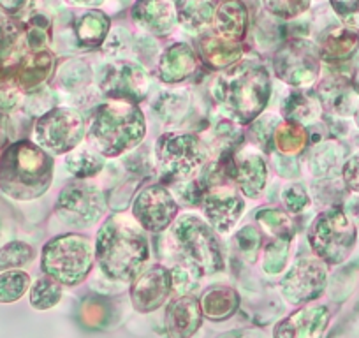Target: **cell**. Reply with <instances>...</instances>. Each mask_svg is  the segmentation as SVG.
I'll use <instances>...</instances> for the list:
<instances>
[{
    "instance_id": "cell-1",
    "label": "cell",
    "mask_w": 359,
    "mask_h": 338,
    "mask_svg": "<svg viewBox=\"0 0 359 338\" xmlns=\"http://www.w3.org/2000/svg\"><path fill=\"white\" fill-rule=\"evenodd\" d=\"M94 247L99 268L115 282L133 280L150 257L144 229L122 213L111 215L99 227Z\"/></svg>"
},
{
    "instance_id": "cell-2",
    "label": "cell",
    "mask_w": 359,
    "mask_h": 338,
    "mask_svg": "<svg viewBox=\"0 0 359 338\" xmlns=\"http://www.w3.org/2000/svg\"><path fill=\"white\" fill-rule=\"evenodd\" d=\"M212 95L233 122L250 123L268 106L271 81L261 64L240 60L217 76Z\"/></svg>"
},
{
    "instance_id": "cell-3",
    "label": "cell",
    "mask_w": 359,
    "mask_h": 338,
    "mask_svg": "<svg viewBox=\"0 0 359 338\" xmlns=\"http://www.w3.org/2000/svg\"><path fill=\"white\" fill-rule=\"evenodd\" d=\"M55 162L34 141H16L0 154V191L16 201L41 198L53 182Z\"/></svg>"
},
{
    "instance_id": "cell-4",
    "label": "cell",
    "mask_w": 359,
    "mask_h": 338,
    "mask_svg": "<svg viewBox=\"0 0 359 338\" xmlns=\"http://www.w3.org/2000/svg\"><path fill=\"white\" fill-rule=\"evenodd\" d=\"M86 136L102 157L116 158L141 144L147 136V120L137 104L108 99L95 108Z\"/></svg>"
},
{
    "instance_id": "cell-5",
    "label": "cell",
    "mask_w": 359,
    "mask_h": 338,
    "mask_svg": "<svg viewBox=\"0 0 359 338\" xmlns=\"http://www.w3.org/2000/svg\"><path fill=\"white\" fill-rule=\"evenodd\" d=\"M95 247L81 234H62L43 248L41 266L44 275L62 285H78L94 268Z\"/></svg>"
},
{
    "instance_id": "cell-6",
    "label": "cell",
    "mask_w": 359,
    "mask_h": 338,
    "mask_svg": "<svg viewBox=\"0 0 359 338\" xmlns=\"http://www.w3.org/2000/svg\"><path fill=\"white\" fill-rule=\"evenodd\" d=\"M172 238L180 254L199 273L212 275L224 268V250L217 231L198 215L185 213L176 217Z\"/></svg>"
},
{
    "instance_id": "cell-7",
    "label": "cell",
    "mask_w": 359,
    "mask_h": 338,
    "mask_svg": "<svg viewBox=\"0 0 359 338\" xmlns=\"http://www.w3.org/2000/svg\"><path fill=\"white\" fill-rule=\"evenodd\" d=\"M155 161L175 184L189 180L208 161V147L192 133H168L155 144Z\"/></svg>"
},
{
    "instance_id": "cell-8",
    "label": "cell",
    "mask_w": 359,
    "mask_h": 338,
    "mask_svg": "<svg viewBox=\"0 0 359 338\" xmlns=\"http://www.w3.org/2000/svg\"><path fill=\"white\" fill-rule=\"evenodd\" d=\"M358 231L347 213L331 208L320 213L309 229V243L317 257L327 264H340L351 256Z\"/></svg>"
},
{
    "instance_id": "cell-9",
    "label": "cell",
    "mask_w": 359,
    "mask_h": 338,
    "mask_svg": "<svg viewBox=\"0 0 359 338\" xmlns=\"http://www.w3.org/2000/svg\"><path fill=\"white\" fill-rule=\"evenodd\" d=\"M85 137V120L72 108H53L37 119L34 143L50 155H64L79 147Z\"/></svg>"
},
{
    "instance_id": "cell-10",
    "label": "cell",
    "mask_w": 359,
    "mask_h": 338,
    "mask_svg": "<svg viewBox=\"0 0 359 338\" xmlns=\"http://www.w3.org/2000/svg\"><path fill=\"white\" fill-rule=\"evenodd\" d=\"M275 74L285 85L294 88H309L319 79L320 53L312 41L292 39L280 44L273 58Z\"/></svg>"
},
{
    "instance_id": "cell-11",
    "label": "cell",
    "mask_w": 359,
    "mask_h": 338,
    "mask_svg": "<svg viewBox=\"0 0 359 338\" xmlns=\"http://www.w3.org/2000/svg\"><path fill=\"white\" fill-rule=\"evenodd\" d=\"M108 208L104 192L85 180L72 182L60 191L55 213L64 224L72 227H92L101 220Z\"/></svg>"
},
{
    "instance_id": "cell-12",
    "label": "cell",
    "mask_w": 359,
    "mask_h": 338,
    "mask_svg": "<svg viewBox=\"0 0 359 338\" xmlns=\"http://www.w3.org/2000/svg\"><path fill=\"white\" fill-rule=\"evenodd\" d=\"M97 87L111 101L137 104L150 92V74L143 65L130 60H113L99 71Z\"/></svg>"
},
{
    "instance_id": "cell-13",
    "label": "cell",
    "mask_w": 359,
    "mask_h": 338,
    "mask_svg": "<svg viewBox=\"0 0 359 338\" xmlns=\"http://www.w3.org/2000/svg\"><path fill=\"white\" fill-rule=\"evenodd\" d=\"M133 217L144 231L162 233L178 217V201L164 185H148L134 199Z\"/></svg>"
},
{
    "instance_id": "cell-14",
    "label": "cell",
    "mask_w": 359,
    "mask_h": 338,
    "mask_svg": "<svg viewBox=\"0 0 359 338\" xmlns=\"http://www.w3.org/2000/svg\"><path fill=\"white\" fill-rule=\"evenodd\" d=\"M226 173L233 180L245 198H257L268 182V164L261 150L250 144H243L224 158Z\"/></svg>"
},
{
    "instance_id": "cell-15",
    "label": "cell",
    "mask_w": 359,
    "mask_h": 338,
    "mask_svg": "<svg viewBox=\"0 0 359 338\" xmlns=\"http://www.w3.org/2000/svg\"><path fill=\"white\" fill-rule=\"evenodd\" d=\"M203 210L210 226L220 234L234 229L245 210V201L227 184L213 185L203 196Z\"/></svg>"
},
{
    "instance_id": "cell-16",
    "label": "cell",
    "mask_w": 359,
    "mask_h": 338,
    "mask_svg": "<svg viewBox=\"0 0 359 338\" xmlns=\"http://www.w3.org/2000/svg\"><path fill=\"white\" fill-rule=\"evenodd\" d=\"M172 289L171 271L165 270L161 264L143 268L130 285V299L133 306L141 313L154 312L161 309L168 299Z\"/></svg>"
},
{
    "instance_id": "cell-17",
    "label": "cell",
    "mask_w": 359,
    "mask_h": 338,
    "mask_svg": "<svg viewBox=\"0 0 359 338\" xmlns=\"http://www.w3.org/2000/svg\"><path fill=\"white\" fill-rule=\"evenodd\" d=\"M326 285V268L320 259H299L282 280V292L291 303L316 299Z\"/></svg>"
},
{
    "instance_id": "cell-18",
    "label": "cell",
    "mask_w": 359,
    "mask_h": 338,
    "mask_svg": "<svg viewBox=\"0 0 359 338\" xmlns=\"http://www.w3.org/2000/svg\"><path fill=\"white\" fill-rule=\"evenodd\" d=\"M130 20L150 36H165L175 29V0H136L130 8Z\"/></svg>"
},
{
    "instance_id": "cell-19",
    "label": "cell",
    "mask_w": 359,
    "mask_h": 338,
    "mask_svg": "<svg viewBox=\"0 0 359 338\" xmlns=\"http://www.w3.org/2000/svg\"><path fill=\"white\" fill-rule=\"evenodd\" d=\"M198 69V53L187 43H172L161 53L157 76L162 83L175 85L191 78Z\"/></svg>"
},
{
    "instance_id": "cell-20",
    "label": "cell",
    "mask_w": 359,
    "mask_h": 338,
    "mask_svg": "<svg viewBox=\"0 0 359 338\" xmlns=\"http://www.w3.org/2000/svg\"><path fill=\"white\" fill-rule=\"evenodd\" d=\"M319 101L324 108L337 116L355 115L359 95L354 83L341 74H331L319 85Z\"/></svg>"
},
{
    "instance_id": "cell-21",
    "label": "cell",
    "mask_w": 359,
    "mask_h": 338,
    "mask_svg": "<svg viewBox=\"0 0 359 338\" xmlns=\"http://www.w3.org/2000/svg\"><path fill=\"white\" fill-rule=\"evenodd\" d=\"M203 310L194 296H180L165 309V331L169 338H191L201 326Z\"/></svg>"
},
{
    "instance_id": "cell-22",
    "label": "cell",
    "mask_w": 359,
    "mask_h": 338,
    "mask_svg": "<svg viewBox=\"0 0 359 338\" xmlns=\"http://www.w3.org/2000/svg\"><path fill=\"white\" fill-rule=\"evenodd\" d=\"M327 323L326 306H310L275 327V338H319Z\"/></svg>"
},
{
    "instance_id": "cell-23",
    "label": "cell",
    "mask_w": 359,
    "mask_h": 338,
    "mask_svg": "<svg viewBox=\"0 0 359 338\" xmlns=\"http://www.w3.org/2000/svg\"><path fill=\"white\" fill-rule=\"evenodd\" d=\"M212 25L219 37L241 43L248 30L247 6L241 0H220L215 6Z\"/></svg>"
},
{
    "instance_id": "cell-24",
    "label": "cell",
    "mask_w": 359,
    "mask_h": 338,
    "mask_svg": "<svg viewBox=\"0 0 359 338\" xmlns=\"http://www.w3.org/2000/svg\"><path fill=\"white\" fill-rule=\"evenodd\" d=\"M55 58L51 51H29L23 55L22 64H20L18 76H16V85L22 92H32L50 78L53 72Z\"/></svg>"
},
{
    "instance_id": "cell-25",
    "label": "cell",
    "mask_w": 359,
    "mask_h": 338,
    "mask_svg": "<svg viewBox=\"0 0 359 338\" xmlns=\"http://www.w3.org/2000/svg\"><path fill=\"white\" fill-rule=\"evenodd\" d=\"M199 55L210 69L226 71L227 67L241 60L243 48L238 41H229L219 37L217 34H210L199 41Z\"/></svg>"
},
{
    "instance_id": "cell-26",
    "label": "cell",
    "mask_w": 359,
    "mask_h": 338,
    "mask_svg": "<svg viewBox=\"0 0 359 338\" xmlns=\"http://www.w3.org/2000/svg\"><path fill=\"white\" fill-rule=\"evenodd\" d=\"M359 48V30L352 27H337L330 30L319 43L320 60L344 62Z\"/></svg>"
},
{
    "instance_id": "cell-27",
    "label": "cell",
    "mask_w": 359,
    "mask_h": 338,
    "mask_svg": "<svg viewBox=\"0 0 359 338\" xmlns=\"http://www.w3.org/2000/svg\"><path fill=\"white\" fill-rule=\"evenodd\" d=\"M109 30H111V20L99 9H88L74 22L76 39L85 48H97L104 44Z\"/></svg>"
},
{
    "instance_id": "cell-28",
    "label": "cell",
    "mask_w": 359,
    "mask_h": 338,
    "mask_svg": "<svg viewBox=\"0 0 359 338\" xmlns=\"http://www.w3.org/2000/svg\"><path fill=\"white\" fill-rule=\"evenodd\" d=\"M176 18L184 29L201 32L212 25L215 15L213 0H175Z\"/></svg>"
},
{
    "instance_id": "cell-29",
    "label": "cell",
    "mask_w": 359,
    "mask_h": 338,
    "mask_svg": "<svg viewBox=\"0 0 359 338\" xmlns=\"http://www.w3.org/2000/svg\"><path fill=\"white\" fill-rule=\"evenodd\" d=\"M191 108V95L185 88H171V90L161 92L151 102L154 115L162 123H176L187 115Z\"/></svg>"
},
{
    "instance_id": "cell-30",
    "label": "cell",
    "mask_w": 359,
    "mask_h": 338,
    "mask_svg": "<svg viewBox=\"0 0 359 338\" xmlns=\"http://www.w3.org/2000/svg\"><path fill=\"white\" fill-rule=\"evenodd\" d=\"M240 305L238 292L231 288H212L205 292L201 310L208 319L222 320L233 316Z\"/></svg>"
},
{
    "instance_id": "cell-31",
    "label": "cell",
    "mask_w": 359,
    "mask_h": 338,
    "mask_svg": "<svg viewBox=\"0 0 359 338\" xmlns=\"http://www.w3.org/2000/svg\"><path fill=\"white\" fill-rule=\"evenodd\" d=\"M65 168L78 180H88L101 173L104 168V157L90 148H74L65 157Z\"/></svg>"
},
{
    "instance_id": "cell-32",
    "label": "cell",
    "mask_w": 359,
    "mask_h": 338,
    "mask_svg": "<svg viewBox=\"0 0 359 338\" xmlns=\"http://www.w3.org/2000/svg\"><path fill=\"white\" fill-rule=\"evenodd\" d=\"M341 162V148L337 143H320L309 155L310 173L316 178H331L337 175Z\"/></svg>"
},
{
    "instance_id": "cell-33",
    "label": "cell",
    "mask_w": 359,
    "mask_h": 338,
    "mask_svg": "<svg viewBox=\"0 0 359 338\" xmlns=\"http://www.w3.org/2000/svg\"><path fill=\"white\" fill-rule=\"evenodd\" d=\"M58 83L60 88H64L65 94L78 95L83 94L94 83V76L90 71L88 64L83 60H69L58 72Z\"/></svg>"
},
{
    "instance_id": "cell-34",
    "label": "cell",
    "mask_w": 359,
    "mask_h": 338,
    "mask_svg": "<svg viewBox=\"0 0 359 338\" xmlns=\"http://www.w3.org/2000/svg\"><path fill=\"white\" fill-rule=\"evenodd\" d=\"M320 108H323V104H320L319 99L306 95L305 92H294L284 101L282 113H284L285 120L303 126V123L313 122L319 116Z\"/></svg>"
},
{
    "instance_id": "cell-35",
    "label": "cell",
    "mask_w": 359,
    "mask_h": 338,
    "mask_svg": "<svg viewBox=\"0 0 359 338\" xmlns=\"http://www.w3.org/2000/svg\"><path fill=\"white\" fill-rule=\"evenodd\" d=\"M273 141L280 154L296 155L305 150L306 141H309V133H306V129L302 123L285 120V122L278 123L277 129H275Z\"/></svg>"
},
{
    "instance_id": "cell-36",
    "label": "cell",
    "mask_w": 359,
    "mask_h": 338,
    "mask_svg": "<svg viewBox=\"0 0 359 338\" xmlns=\"http://www.w3.org/2000/svg\"><path fill=\"white\" fill-rule=\"evenodd\" d=\"M255 220L271 238L291 241L294 236V222L291 213L278 208H262L255 213Z\"/></svg>"
},
{
    "instance_id": "cell-37",
    "label": "cell",
    "mask_w": 359,
    "mask_h": 338,
    "mask_svg": "<svg viewBox=\"0 0 359 338\" xmlns=\"http://www.w3.org/2000/svg\"><path fill=\"white\" fill-rule=\"evenodd\" d=\"M62 298V284L55 278L44 275L43 278L34 282L30 289V305L37 310H48L57 305Z\"/></svg>"
},
{
    "instance_id": "cell-38",
    "label": "cell",
    "mask_w": 359,
    "mask_h": 338,
    "mask_svg": "<svg viewBox=\"0 0 359 338\" xmlns=\"http://www.w3.org/2000/svg\"><path fill=\"white\" fill-rule=\"evenodd\" d=\"M34 257H36V250H34L32 245L18 240L9 241L8 245L0 248V271L25 266Z\"/></svg>"
},
{
    "instance_id": "cell-39",
    "label": "cell",
    "mask_w": 359,
    "mask_h": 338,
    "mask_svg": "<svg viewBox=\"0 0 359 338\" xmlns=\"http://www.w3.org/2000/svg\"><path fill=\"white\" fill-rule=\"evenodd\" d=\"M30 285L29 273L22 270H8L0 273V303L18 302Z\"/></svg>"
},
{
    "instance_id": "cell-40",
    "label": "cell",
    "mask_w": 359,
    "mask_h": 338,
    "mask_svg": "<svg viewBox=\"0 0 359 338\" xmlns=\"http://www.w3.org/2000/svg\"><path fill=\"white\" fill-rule=\"evenodd\" d=\"M261 4L268 15L289 22L305 15L312 0H261Z\"/></svg>"
},
{
    "instance_id": "cell-41",
    "label": "cell",
    "mask_w": 359,
    "mask_h": 338,
    "mask_svg": "<svg viewBox=\"0 0 359 338\" xmlns=\"http://www.w3.org/2000/svg\"><path fill=\"white\" fill-rule=\"evenodd\" d=\"M289 248H291V241L277 240V238H271V240L264 245V252H262V266H264V270L268 271V273H278V271L284 270L289 257Z\"/></svg>"
},
{
    "instance_id": "cell-42",
    "label": "cell",
    "mask_w": 359,
    "mask_h": 338,
    "mask_svg": "<svg viewBox=\"0 0 359 338\" xmlns=\"http://www.w3.org/2000/svg\"><path fill=\"white\" fill-rule=\"evenodd\" d=\"M22 41L25 44L22 25L11 22V20L0 18V57L20 51Z\"/></svg>"
},
{
    "instance_id": "cell-43",
    "label": "cell",
    "mask_w": 359,
    "mask_h": 338,
    "mask_svg": "<svg viewBox=\"0 0 359 338\" xmlns=\"http://www.w3.org/2000/svg\"><path fill=\"white\" fill-rule=\"evenodd\" d=\"M234 241H236V247L241 252V256L254 259L259 248L262 247V234L257 227L248 224V226H243L238 231Z\"/></svg>"
},
{
    "instance_id": "cell-44",
    "label": "cell",
    "mask_w": 359,
    "mask_h": 338,
    "mask_svg": "<svg viewBox=\"0 0 359 338\" xmlns=\"http://www.w3.org/2000/svg\"><path fill=\"white\" fill-rule=\"evenodd\" d=\"M282 203L291 213H303L310 206V194L305 185L289 184L282 192Z\"/></svg>"
},
{
    "instance_id": "cell-45",
    "label": "cell",
    "mask_w": 359,
    "mask_h": 338,
    "mask_svg": "<svg viewBox=\"0 0 359 338\" xmlns=\"http://www.w3.org/2000/svg\"><path fill=\"white\" fill-rule=\"evenodd\" d=\"M334 15L347 27H359V0H330Z\"/></svg>"
},
{
    "instance_id": "cell-46",
    "label": "cell",
    "mask_w": 359,
    "mask_h": 338,
    "mask_svg": "<svg viewBox=\"0 0 359 338\" xmlns=\"http://www.w3.org/2000/svg\"><path fill=\"white\" fill-rule=\"evenodd\" d=\"M341 177L348 191L359 194V154L352 155L344 165H341Z\"/></svg>"
},
{
    "instance_id": "cell-47",
    "label": "cell",
    "mask_w": 359,
    "mask_h": 338,
    "mask_svg": "<svg viewBox=\"0 0 359 338\" xmlns=\"http://www.w3.org/2000/svg\"><path fill=\"white\" fill-rule=\"evenodd\" d=\"M178 194L182 198V201L187 203V205H198L199 201L203 203V196L206 191H203L201 184L199 182H187V184L178 185Z\"/></svg>"
},
{
    "instance_id": "cell-48",
    "label": "cell",
    "mask_w": 359,
    "mask_h": 338,
    "mask_svg": "<svg viewBox=\"0 0 359 338\" xmlns=\"http://www.w3.org/2000/svg\"><path fill=\"white\" fill-rule=\"evenodd\" d=\"M22 90L18 87H2L0 88V113H9L20 104Z\"/></svg>"
},
{
    "instance_id": "cell-49",
    "label": "cell",
    "mask_w": 359,
    "mask_h": 338,
    "mask_svg": "<svg viewBox=\"0 0 359 338\" xmlns=\"http://www.w3.org/2000/svg\"><path fill=\"white\" fill-rule=\"evenodd\" d=\"M30 4L32 0H0V11L13 18H18L29 11Z\"/></svg>"
},
{
    "instance_id": "cell-50",
    "label": "cell",
    "mask_w": 359,
    "mask_h": 338,
    "mask_svg": "<svg viewBox=\"0 0 359 338\" xmlns=\"http://www.w3.org/2000/svg\"><path fill=\"white\" fill-rule=\"evenodd\" d=\"M65 4L74 6V8H88V9H95L97 6H101L104 0H64Z\"/></svg>"
},
{
    "instance_id": "cell-51",
    "label": "cell",
    "mask_w": 359,
    "mask_h": 338,
    "mask_svg": "<svg viewBox=\"0 0 359 338\" xmlns=\"http://www.w3.org/2000/svg\"><path fill=\"white\" fill-rule=\"evenodd\" d=\"M4 143H6L4 133H0V150H2V147H4Z\"/></svg>"
},
{
    "instance_id": "cell-52",
    "label": "cell",
    "mask_w": 359,
    "mask_h": 338,
    "mask_svg": "<svg viewBox=\"0 0 359 338\" xmlns=\"http://www.w3.org/2000/svg\"><path fill=\"white\" fill-rule=\"evenodd\" d=\"M355 120H358V127H359V104H358V109H355Z\"/></svg>"
},
{
    "instance_id": "cell-53",
    "label": "cell",
    "mask_w": 359,
    "mask_h": 338,
    "mask_svg": "<svg viewBox=\"0 0 359 338\" xmlns=\"http://www.w3.org/2000/svg\"><path fill=\"white\" fill-rule=\"evenodd\" d=\"M358 226H359V224H358Z\"/></svg>"
}]
</instances>
